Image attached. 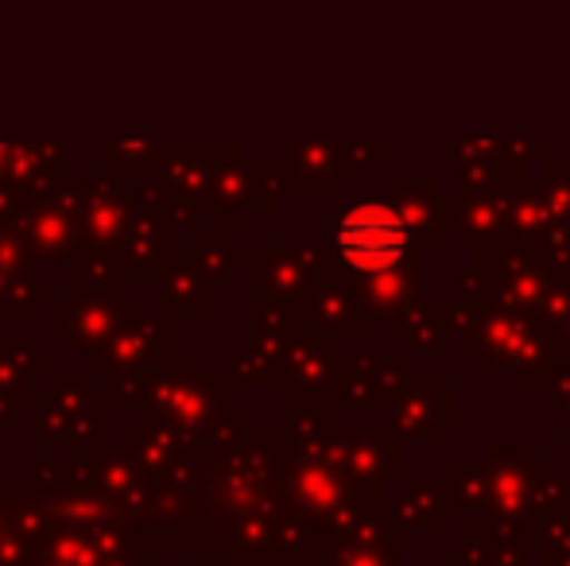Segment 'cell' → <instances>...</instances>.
Masks as SVG:
<instances>
[{"instance_id":"6da1fadb","label":"cell","mask_w":570,"mask_h":566,"mask_svg":"<svg viewBox=\"0 0 570 566\" xmlns=\"http://www.w3.org/2000/svg\"><path fill=\"white\" fill-rule=\"evenodd\" d=\"M407 249V226L396 210L381 202H361L342 214L338 252L361 272H389Z\"/></svg>"}]
</instances>
